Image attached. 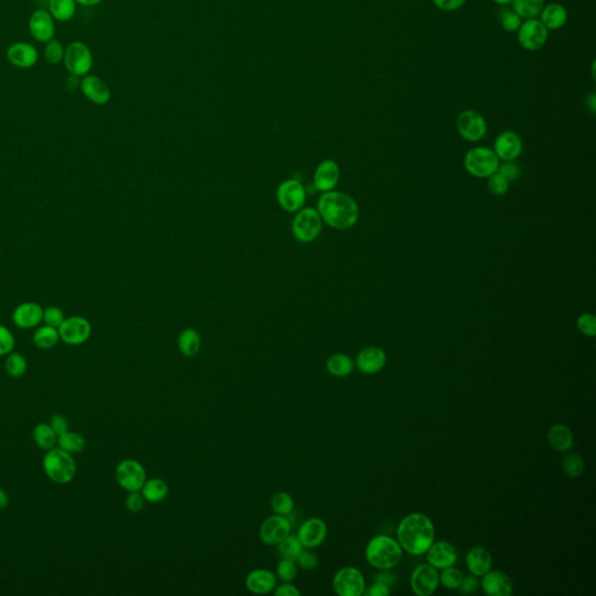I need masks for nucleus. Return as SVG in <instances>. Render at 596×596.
Instances as JSON below:
<instances>
[{"label": "nucleus", "instance_id": "f257e3e1", "mask_svg": "<svg viewBox=\"0 0 596 596\" xmlns=\"http://www.w3.org/2000/svg\"><path fill=\"white\" fill-rule=\"evenodd\" d=\"M318 212L322 219L336 230L353 228L360 214L358 204L351 196L332 190L320 197Z\"/></svg>", "mask_w": 596, "mask_h": 596}, {"label": "nucleus", "instance_id": "f03ea898", "mask_svg": "<svg viewBox=\"0 0 596 596\" xmlns=\"http://www.w3.org/2000/svg\"><path fill=\"white\" fill-rule=\"evenodd\" d=\"M435 539L431 519L423 514H411L401 522L397 540L401 547L414 556L426 553Z\"/></svg>", "mask_w": 596, "mask_h": 596}, {"label": "nucleus", "instance_id": "7ed1b4c3", "mask_svg": "<svg viewBox=\"0 0 596 596\" xmlns=\"http://www.w3.org/2000/svg\"><path fill=\"white\" fill-rule=\"evenodd\" d=\"M43 470L50 480L57 484H67L74 480L77 466L74 456L60 447L48 449L43 461Z\"/></svg>", "mask_w": 596, "mask_h": 596}, {"label": "nucleus", "instance_id": "20e7f679", "mask_svg": "<svg viewBox=\"0 0 596 596\" xmlns=\"http://www.w3.org/2000/svg\"><path fill=\"white\" fill-rule=\"evenodd\" d=\"M366 557L374 567L389 569L398 565L402 559V547L390 537H375L367 545Z\"/></svg>", "mask_w": 596, "mask_h": 596}, {"label": "nucleus", "instance_id": "39448f33", "mask_svg": "<svg viewBox=\"0 0 596 596\" xmlns=\"http://www.w3.org/2000/svg\"><path fill=\"white\" fill-rule=\"evenodd\" d=\"M463 165L470 175L484 179L498 172L500 158L489 148L477 147L467 153Z\"/></svg>", "mask_w": 596, "mask_h": 596}, {"label": "nucleus", "instance_id": "423d86ee", "mask_svg": "<svg viewBox=\"0 0 596 596\" xmlns=\"http://www.w3.org/2000/svg\"><path fill=\"white\" fill-rule=\"evenodd\" d=\"M322 217L320 212L308 207L299 210L292 221V233L295 238L301 242H311L320 235L322 231Z\"/></svg>", "mask_w": 596, "mask_h": 596}, {"label": "nucleus", "instance_id": "0eeeda50", "mask_svg": "<svg viewBox=\"0 0 596 596\" xmlns=\"http://www.w3.org/2000/svg\"><path fill=\"white\" fill-rule=\"evenodd\" d=\"M116 480L127 491H141L147 480L144 467L133 459L123 460L116 468Z\"/></svg>", "mask_w": 596, "mask_h": 596}, {"label": "nucleus", "instance_id": "6e6552de", "mask_svg": "<svg viewBox=\"0 0 596 596\" xmlns=\"http://www.w3.org/2000/svg\"><path fill=\"white\" fill-rule=\"evenodd\" d=\"M64 64L67 70L75 76H84L91 70L94 64L91 50L83 43L76 41L67 47L64 53Z\"/></svg>", "mask_w": 596, "mask_h": 596}, {"label": "nucleus", "instance_id": "1a4fd4ad", "mask_svg": "<svg viewBox=\"0 0 596 596\" xmlns=\"http://www.w3.org/2000/svg\"><path fill=\"white\" fill-rule=\"evenodd\" d=\"M60 334V341L70 346L84 344L91 337L92 327L87 318L81 316H73L66 318L64 323L57 329Z\"/></svg>", "mask_w": 596, "mask_h": 596}, {"label": "nucleus", "instance_id": "9d476101", "mask_svg": "<svg viewBox=\"0 0 596 596\" xmlns=\"http://www.w3.org/2000/svg\"><path fill=\"white\" fill-rule=\"evenodd\" d=\"M549 38V31L538 19H528L517 31V40L523 50L536 52L543 48Z\"/></svg>", "mask_w": 596, "mask_h": 596}, {"label": "nucleus", "instance_id": "9b49d317", "mask_svg": "<svg viewBox=\"0 0 596 596\" xmlns=\"http://www.w3.org/2000/svg\"><path fill=\"white\" fill-rule=\"evenodd\" d=\"M334 588L338 595L360 596L365 592V579L358 568H341L334 575Z\"/></svg>", "mask_w": 596, "mask_h": 596}, {"label": "nucleus", "instance_id": "f8f14e48", "mask_svg": "<svg viewBox=\"0 0 596 596\" xmlns=\"http://www.w3.org/2000/svg\"><path fill=\"white\" fill-rule=\"evenodd\" d=\"M456 130L465 140L475 142L487 134V123L480 113L466 110L456 118Z\"/></svg>", "mask_w": 596, "mask_h": 596}, {"label": "nucleus", "instance_id": "ddd939ff", "mask_svg": "<svg viewBox=\"0 0 596 596\" xmlns=\"http://www.w3.org/2000/svg\"><path fill=\"white\" fill-rule=\"evenodd\" d=\"M306 190L302 183L296 179H287L277 189V200L281 207L288 212H297L306 203Z\"/></svg>", "mask_w": 596, "mask_h": 596}, {"label": "nucleus", "instance_id": "4468645a", "mask_svg": "<svg viewBox=\"0 0 596 596\" xmlns=\"http://www.w3.org/2000/svg\"><path fill=\"white\" fill-rule=\"evenodd\" d=\"M290 521L285 516H269L263 521L260 526V539L263 544L274 546L283 540L290 533Z\"/></svg>", "mask_w": 596, "mask_h": 596}, {"label": "nucleus", "instance_id": "2eb2a0df", "mask_svg": "<svg viewBox=\"0 0 596 596\" xmlns=\"http://www.w3.org/2000/svg\"><path fill=\"white\" fill-rule=\"evenodd\" d=\"M438 572L431 565H421L411 575V587L417 595L430 596L438 587Z\"/></svg>", "mask_w": 596, "mask_h": 596}, {"label": "nucleus", "instance_id": "dca6fc26", "mask_svg": "<svg viewBox=\"0 0 596 596\" xmlns=\"http://www.w3.org/2000/svg\"><path fill=\"white\" fill-rule=\"evenodd\" d=\"M327 526L323 519L313 517L303 522L298 529V539L306 549H316L324 543L327 538Z\"/></svg>", "mask_w": 596, "mask_h": 596}, {"label": "nucleus", "instance_id": "f3484780", "mask_svg": "<svg viewBox=\"0 0 596 596\" xmlns=\"http://www.w3.org/2000/svg\"><path fill=\"white\" fill-rule=\"evenodd\" d=\"M43 309L36 302L22 303L15 308L12 320L15 327L22 330H31L43 323Z\"/></svg>", "mask_w": 596, "mask_h": 596}, {"label": "nucleus", "instance_id": "a211bd4d", "mask_svg": "<svg viewBox=\"0 0 596 596\" xmlns=\"http://www.w3.org/2000/svg\"><path fill=\"white\" fill-rule=\"evenodd\" d=\"M522 151V140L514 131L502 132L495 140V154L503 161H514L519 158Z\"/></svg>", "mask_w": 596, "mask_h": 596}, {"label": "nucleus", "instance_id": "6ab92c4d", "mask_svg": "<svg viewBox=\"0 0 596 596\" xmlns=\"http://www.w3.org/2000/svg\"><path fill=\"white\" fill-rule=\"evenodd\" d=\"M29 32L40 43H50L55 36L54 18L46 10H36L29 19Z\"/></svg>", "mask_w": 596, "mask_h": 596}, {"label": "nucleus", "instance_id": "aec40b11", "mask_svg": "<svg viewBox=\"0 0 596 596\" xmlns=\"http://www.w3.org/2000/svg\"><path fill=\"white\" fill-rule=\"evenodd\" d=\"M246 588L258 595L269 594L276 588L277 576L274 572L266 568H256L246 576Z\"/></svg>", "mask_w": 596, "mask_h": 596}, {"label": "nucleus", "instance_id": "412c9836", "mask_svg": "<svg viewBox=\"0 0 596 596\" xmlns=\"http://www.w3.org/2000/svg\"><path fill=\"white\" fill-rule=\"evenodd\" d=\"M83 95L95 103L97 105H105L111 99V90L106 84L105 82L94 76V75H88L84 76L80 84Z\"/></svg>", "mask_w": 596, "mask_h": 596}, {"label": "nucleus", "instance_id": "4be33fe9", "mask_svg": "<svg viewBox=\"0 0 596 596\" xmlns=\"http://www.w3.org/2000/svg\"><path fill=\"white\" fill-rule=\"evenodd\" d=\"M426 553H428L426 559H428L429 564L431 565L432 567L440 568V569L451 567L456 564V559H458L456 547L447 542H438V543L432 544L430 549L426 551Z\"/></svg>", "mask_w": 596, "mask_h": 596}, {"label": "nucleus", "instance_id": "5701e85b", "mask_svg": "<svg viewBox=\"0 0 596 596\" xmlns=\"http://www.w3.org/2000/svg\"><path fill=\"white\" fill-rule=\"evenodd\" d=\"M341 179V170L334 160H325L317 167L313 183L317 190L327 193L336 188Z\"/></svg>", "mask_w": 596, "mask_h": 596}, {"label": "nucleus", "instance_id": "b1692460", "mask_svg": "<svg viewBox=\"0 0 596 596\" xmlns=\"http://www.w3.org/2000/svg\"><path fill=\"white\" fill-rule=\"evenodd\" d=\"M6 57L15 67L27 69V68L36 66L38 59H39V54H38L36 47L32 46V45L19 43L12 45L8 48Z\"/></svg>", "mask_w": 596, "mask_h": 596}, {"label": "nucleus", "instance_id": "393cba45", "mask_svg": "<svg viewBox=\"0 0 596 596\" xmlns=\"http://www.w3.org/2000/svg\"><path fill=\"white\" fill-rule=\"evenodd\" d=\"M386 353L379 348H367L357 357V366L364 374H375L386 365Z\"/></svg>", "mask_w": 596, "mask_h": 596}, {"label": "nucleus", "instance_id": "a878e982", "mask_svg": "<svg viewBox=\"0 0 596 596\" xmlns=\"http://www.w3.org/2000/svg\"><path fill=\"white\" fill-rule=\"evenodd\" d=\"M482 588L487 595L509 596L512 595V582L503 572H488L482 580Z\"/></svg>", "mask_w": 596, "mask_h": 596}, {"label": "nucleus", "instance_id": "bb28decb", "mask_svg": "<svg viewBox=\"0 0 596 596\" xmlns=\"http://www.w3.org/2000/svg\"><path fill=\"white\" fill-rule=\"evenodd\" d=\"M539 15L540 22L546 27L547 31L560 29L566 25L568 19L567 10L558 3H552L543 8Z\"/></svg>", "mask_w": 596, "mask_h": 596}, {"label": "nucleus", "instance_id": "cd10ccee", "mask_svg": "<svg viewBox=\"0 0 596 596\" xmlns=\"http://www.w3.org/2000/svg\"><path fill=\"white\" fill-rule=\"evenodd\" d=\"M491 556L484 547H474L468 552L466 558L467 567L474 575L481 576L491 568Z\"/></svg>", "mask_w": 596, "mask_h": 596}, {"label": "nucleus", "instance_id": "c85d7f7f", "mask_svg": "<svg viewBox=\"0 0 596 596\" xmlns=\"http://www.w3.org/2000/svg\"><path fill=\"white\" fill-rule=\"evenodd\" d=\"M547 439L550 445L559 452H566L573 446V435L571 430L561 424H554L547 432Z\"/></svg>", "mask_w": 596, "mask_h": 596}, {"label": "nucleus", "instance_id": "c756f323", "mask_svg": "<svg viewBox=\"0 0 596 596\" xmlns=\"http://www.w3.org/2000/svg\"><path fill=\"white\" fill-rule=\"evenodd\" d=\"M141 494L144 495L146 502L151 503H158L163 501L169 493V487L167 482L162 479H151L146 480L144 486L141 488Z\"/></svg>", "mask_w": 596, "mask_h": 596}, {"label": "nucleus", "instance_id": "7c9ffc66", "mask_svg": "<svg viewBox=\"0 0 596 596\" xmlns=\"http://www.w3.org/2000/svg\"><path fill=\"white\" fill-rule=\"evenodd\" d=\"M202 346V339L196 330L186 329L179 337V350L186 358L198 355Z\"/></svg>", "mask_w": 596, "mask_h": 596}, {"label": "nucleus", "instance_id": "2f4dec72", "mask_svg": "<svg viewBox=\"0 0 596 596\" xmlns=\"http://www.w3.org/2000/svg\"><path fill=\"white\" fill-rule=\"evenodd\" d=\"M60 341L59 330L55 327L43 325L36 329L33 334V343L40 350H50L55 348Z\"/></svg>", "mask_w": 596, "mask_h": 596}, {"label": "nucleus", "instance_id": "473e14b6", "mask_svg": "<svg viewBox=\"0 0 596 596\" xmlns=\"http://www.w3.org/2000/svg\"><path fill=\"white\" fill-rule=\"evenodd\" d=\"M57 432L54 431L53 428L50 424L46 423H40L36 425L33 430V439L36 442V445L39 446L40 449L48 451L53 449L57 444Z\"/></svg>", "mask_w": 596, "mask_h": 596}, {"label": "nucleus", "instance_id": "72a5a7b5", "mask_svg": "<svg viewBox=\"0 0 596 596\" xmlns=\"http://www.w3.org/2000/svg\"><path fill=\"white\" fill-rule=\"evenodd\" d=\"M327 368L331 375L336 378H345L353 372L355 364L348 355H334L327 360Z\"/></svg>", "mask_w": 596, "mask_h": 596}, {"label": "nucleus", "instance_id": "f704fd0d", "mask_svg": "<svg viewBox=\"0 0 596 596\" xmlns=\"http://www.w3.org/2000/svg\"><path fill=\"white\" fill-rule=\"evenodd\" d=\"M57 445L66 452L70 453V454H77V453L84 451L87 442L81 433L70 432L68 430L67 432H64V435L57 437Z\"/></svg>", "mask_w": 596, "mask_h": 596}, {"label": "nucleus", "instance_id": "c9c22d12", "mask_svg": "<svg viewBox=\"0 0 596 596\" xmlns=\"http://www.w3.org/2000/svg\"><path fill=\"white\" fill-rule=\"evenodd\" d=\"M512 10L522 19H536L544 8V0H512Z\"/></svg>", "mask_w": 596, "mask_h": 596}, {"label": "nucleus", "instance_id": "e433bc0d", "mask_svg": "<svg viewBox=\"0 0 596 596\" xmlns=\"http://www.w3.org/2000/svg\"><path fill=\"white\" fill-rule=\"evenodd\" d=\"M50 15L59 22H68L76 13L75 0H50Z\"/></svg>", "mask_w": 596, "mask_h": 596}, {"label": "nucleus", "instance_id": "4c0bfd02", "mask_svg": "<svg viewBox=\"0 0 596 596\" xmlns=\"http://www.w3.org/2000/svg\"><path fill=\"white\" fill-rule=\"evenodd\" d=\"M276 546L281 558L292 559V560H295L304 549L301 540L298 539L297 535H291V533H289L283 540H281Z\"/></svg>", "mask_w": 596, "mask_h": 596}, {"label": "nucleus", "instance_id": "58836bf2", "mask_svg": "<svg viewBox=\"0 0 596 596\" xmlns=\"http://www.w3.org/2000/svg\"><path fill=\"white\" fill-rule=\"evenodd\" d=\"M27 368H29V364H27V360L24 355L17 353V352H11L10 355H8V358L5 362V371L8 375L15 378V379H19V378L25 375Z\"/></svg>", "mask_w": 596, "mask_h": 596}, {"label": "nucleus", "instance_id": "ea45409f", "mask_svg": "<svg viewBox=\"0 0 596 596\" xmlns=\"http://www.w3.org/2000/svg\"><path fill=\"white\" fill-rule=\"evenodd\" d=\"M270 507L276 515L288 517L291 512H294V498H291V495L288 494L285 491H277L276 494H274L273 498L270 500Z\"/></svg>", "mask_w": 596, "mask_h": 596}, {"label": "nucleus", "instance_id": "a19ab883", "mask_svg": "<svg viewBox=\"0 0 596 596\" xmlns=\"http://www.w3.org/2000/svg\"><path fill=\"white\" fill-rule=\"evenodd\" d=\"M498 19L501 22L502 29L509 33L517 32L522 25V18L512 8H500Z\"/></svg>", "mask_w": 596, "mask_h": 596}, {"label": "nucleus", "instance_id": "79ce46f5", "mask_svg": "<svg viewBox=\"0 0 596 596\" xmlns=\"http://www.w3.org/2000/svg\"><path fill=\"white\" fill-rule=\"evenodd\" d=\"M297 573L298 566L296 561L281 558L276 567V576L278 580L282 582H292L297 576Z\"/></svg>", "mask_w": 596, "mask_h": 596}, {"label": "nucleus", "instance_id": "37998d69", "mask_svg": "<svg viewBox=\"0 0 596 596\" xmlns=\"http://www.w3.org/2000/svg\"><path fill=\"white\" fill-rule=\"evenodd\" d=\"M583 466H585L583 460L576 453H569L563 460V468H564L565 473L572 477L581 475L582 472H583Z\"/></svg>", "mask_w": 596, "mask_h": 596}, {"label": "nucleus", "instance_id": "c03bdc74", "mask_svg": "<svg viewBox=\"0 0 596 596\" xmlns=\"http://www.w3.org/2000/svg\"><path fill=\"white\" fill-rule=\"evenodd\" d=\"M463 579V573L459 569L453 568L452 566L444 568V571L440 574V581H442V585L445 586L446 588L449 589L459 588Z\"/></svg>", "mask_w": 596, "mask_h": 596}, {"label": "nucleus", "instance_id": "a18cd8bd", "mask_svg": "<svg viewBox=\"0 0 596 596\" xmlns=\"http://www.w3.org/2000/svg\"><path fill=\"white\" fill-rule=\"evenodd\" d=\"M64 320L66 316L64 310L60 309L59 306H48L47 309H43V323H45V325L59 329Z\"/></svg>", "mask_w": 596, "mask_h": 596}, {"label": "nucleus", "instance_id": "49530a36", "mask_svg": "<svg viewBox=\"0 0 596 596\" xmlns=\"http://www.w3.org/2000/svg\"><path fill=\"white\" fill-rule=\"evenodd\" d=\"M64 46L60 41L57 40H50V43H47L46 50H45V57L50 64H60L61 61L64 59Z\"/></svg>", "mask_w": 596, "mask_h": 596}, {"label": "nucleus", "instance_id": "de8ad7c7", "mask_svg": "<svg viewBox=\"0 0 596 596\" xmlns=\"http://www.w3.org/2000/svg\"><path fill=\"white\" fill-rule=\"evenodd\" d=\"M15 336L8 327L0 324V357L10 355L15 348Z\"/></svg>", "mask_w": 596, "mask_h": 596}, {"label": "nucleus", "instance_id": "09e8293b", "mask_svg": "<svg viewBox=\"0 0 596 596\" xmlns=\"http://www.w3.org/2000/svg\"><path fill=\"white\" fill-rule=\"evenodd\" d=\"M488 188L491 190V193H494L496 196H502V195L508 193L509 181L496 172L493 175L489 176Z\"/></svg>", "mask_w": 596, "mask_h": 596}, {"label": "nucleus", "instance_id": "8fccbe9b", "mask_svg": "<svg viewBox=\"0 0 596 596\" xmlns=\"http://www.w3.org/2000/svg\"><path fill=\"white\" fill-rule=\"evenodd\" d=\"M144 505H146V500L140 491H128V495L125 498V507L128 512L139 514L144 510Z\"/></svg>", "mask_w": 596, "mask_h": 596}, {"label": "nucleus", "instance_id": "3c124183", "mask_svg": "<svg viewBox=\"0 0 596 596\" xmlns=\"http://www.w3.org/2000/svg\"><path fill=\"white\" fill-rule=\"evenodd\" d=\"M295 561L298 567L303 568L306 571H313L318 566V557L316 553H313V551L306 550V547L303 549L301 553L298 554Z\"/></svg>", "mask_w": 596, "mask_h": 596}, {"label": "nucleus", "instance_id": "603ef678", "mask_svg": "<svg viewBox=\"0 0 596 596\" xmlns=\"http://www.w3.org/2000/svg\"><path fill=\"white\" fill-rule=\"evenodd\" d=\"M578 329L581 334L588 337H595L596 334V318L593 315L585 313L578 318Z\"/></svg>", "mask_w": 596, "mask_h": 596}, {"label": "nucleus", "instance_id": "864d4df0", "mask_svg": "<svg viewBox=\"0 0 596 596\" xmlns=\"http://www.w3.org/2000/svg\"><path fill=\"white\" fill-rule=\"evenodd\" d=\"M498 172L508 181H515L521 175V169L512 161H505V163L498 165Z\"/></svg>", "mask_w": 596, "mask_h": 596}, {"label": "nucleus", "instance_id": "5fc2aeb1", "mask_svg": "<svg viewBox=\"0 0 596 596\" xmlns=\"http://www.w3.org/2000/svg\"><path fill=\"white\" fill-rule=\"evenodd\" d=\"M433 4L442 11L453 12L463 8L466 0H432Z\"/></svg>", "mask_w": 596, "mask_h": 596}, {"label": "nucleus", "instance_id": "6e6d98bb", "mask_svg": "<svg viewBox=\"0 0 596 596\" xmlns=\"http://www.w3.org/2000/svg\"><path fill=\"white\" fill-rule=\"evenodd\" d=\"M274 594L276 596H299L301 592L292 582H282L280 586H276L274 589Z\"/></svg>", "mask_w": 596, "mask_h": 596}, {"label": "nucleus", "instance_id": "4d7b16f0", "mask_svg": "<svg viewBox=\"0 0 596 596\" xmlns=\"http://www.w3.org/2000/svg\"><path fill=\"white\" fill-rule=\"evenodd\" d=\"M50 425L53 428L54 431L57 432V435H64V432H67L69 429L67 418L62 415H54L53 417L50 418Z\"/></svg>", "mask_w": 596, "mask_h": 596}, {"label": "nucleus", "instance_id": "13d9d810", "mask_svg": "<svg viewBox=\"0 0 596 596\" xmlns=\"http://www.w3.org/2000/svg\"><path fill=\"white\" fill-rule=\"evenodd\" d=\"M459 588L463 594H472V593L475 592L477 589V578L473 576V575L463 578V581L460 583Z\"/></svg>", "mask_w": 596, "mask_h": 596}, {"label": "nucleus", "instance_id": "bf43d9fd", "mask_svg": "<svg viewBox=\"0 0 596 596\" xmlns=\"http://www.w3.org/2000/svg\"><path fill=\"white\" fill-rule=\"evenodd\" d=\"M367 594L369 596H388L390 594L389 586L376 581L375 585L371 587Z\"/></svg>", "mask_w": 596, "mask_h": 596}, {"label": "nucleus", "instance_id": "052dcab7", "mask_svg": "<svg viewBox=\"0 0 596 596\" xmlns=\"http://www.w3.org/2000/svg\"><path fill=\"white\" fill-rule=\"evenodd\" d=\"M378 582H382V583H386V585L390 586L394 585L395 581H396V578H395V575L390 574V573H383V574H380L378 576Z\"/></svg>", "mask_w": 596, "mask_h": 596}, {"label": "nucleus", "instance_id": "680f3d73", "mask_svg": "<svg viewBox=\"0 0 596 596\" xmlns=\"http://www.w3.org/2000/svg\"><path fill=\"white\" fill-rule=\"evenodd\" d=\"M81 84V82L78 80V76H75V75H71L70 77L68 78L67 83H66V87H67L68 90H75V89L78 88Z\"/></svg>", "mask_w": 596, "mask_h": 596}, {"label": "nucleus", "instance_id": "e2e57ef3", "mask_svg": "<svg viewBox=\"0 0 596 596\" xmlns=\"http://www.w3.org/2000/svg\"><path fill=\"white\" fill-rule=\"evenodd\" d=\"M10 503V498L8 493L0 488V509H5Z\"/></svg>", "mask_w": 596, "mask_h": 596}, {"label": "nucleus", "instance_id": "0e129e2a", "mask_svg": "<svg viewBox=\"0 0 596 596\" xmlns=\"http://www.w3.org/2000/svg\"><path fill=\"white\" fill-rule=\"evenodd\" d=\"M596 98L595 94L593 92L592 95L589 96L588 98H587V105H588L589 110L592 111L593 113H595V107H596Z\"/></svg>", "mask_w": 596, "mask_h": 596}, {"label": "nucleus", "instance_id": "69168bd1", "mask_svg": "<svg viewBox=\"0 0 596 596\" xmlns=\"http://www.w3.org/2000/svg\"><path fill=\"white\" fill-rule=\"evenodd\" d=\"M75 1H77V3H80L81 5H84V6H94V5L102 3L103 0H75Z\"/></svg>", "mask_w": 596, "mask_h": 596}, {"label": "nucleus", "instance_id": "338daca9", "mask_svg": "<svg viewBox=\"0 0 596 596\" xmlns=\"http://www.w3.org/2000/svg\"><path fill=\"white\" fill-rule=\"evenodd\" d=\"M493 1L500 6H507V5H510L512 3V0H493Z\"/></svg>", "mask_w": 596, "mask_h": 596}]
</instances>
